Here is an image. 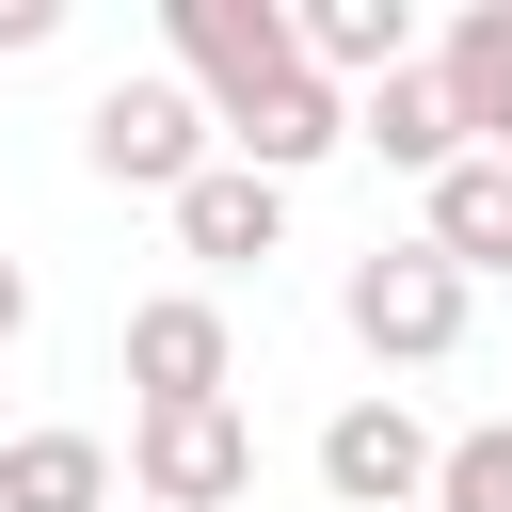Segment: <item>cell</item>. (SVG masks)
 Here are the masks:
<instances>
[{"instance_id": "6da1fadb", "label": "cell", "mask_w": 512, "mask_h": 512, "mask_svg": "<svg viewBox=\"0 0 512 512\" xmlns=\"http://www.w3.org/2000/svg\"><path fill=\"white\" fill-rule=\"evenodd\" d=\"M208 144H224V128H208V96H192V80H112V96L80 112V160H96L112 192H160V208L208 176Z\"/></svg>"}, {"instance_id": "7a4b0ae2", "label": "cell", "mask_w": 512, "mask_h": 512, "mask_svg": "<svg viewBox=\"0 0 512 512\" xmlns=\"http://www.w3.org/2000/svg\"><path fill=\"white\" fill-rule=\"evenodd\" d=\"M336 304H352V336H368L384 368H448V352H464V272H448L432 240L352 256V288H336Z\"/></svg>"}, {"instance_id": "3957f363", "label": "cell", "mask_w": 512, "mask_h": 512, "mask_svg": "<svg viewBox=\"0 0 512 512\" xmlns=\"http://www.w3.org/2000/svg\"><path fill=\"white\" fill-rule=\"evenodd\" d=\"M432 464H448V432L416 400H336L320 416V496L336 512H432Z\"/></svg>"}, {"instance_id": "277c9868", "label": "cell", "mask_w": 512, "mask_h": 512, "mask_svg": "<svg viewBox=\"0 0 512 512\" xmlns=\"http://www.w3.org/2000/svg\"><path fill=\"white\" fill-rule=\"evenodd\" d=\"M160 32H176V80L208 96V128H224L240 96H272V80L304 64V32H288V0H160Z\"/></svg>"}, {"instance_id": "5b68a950", "label": "cell", "mask_w": 512, "mask_h": 512, "mask_svg": "<svg viewBox=\"0 0 512 512\" xmlns=\"http://www.w3.org/2000/svg\"><path fill=\"white\" fill-rule=\"evenodd\" d=\"M128 496H144V512H240V496H256V416H240V400L144 416V432H128Z\"/></svg>"}, {"instance_id": "8992f818", "label": "cell", "mask_w": 512, "mask_h": 512, "mask_svg": "<svg viewBox=\"0 0 512 512\" xmlns=\"http://www.w3.org/2000/svg\"><path fill=\"white\" fill-rule=\"evenodd\" d=\"M128 384H144V416H208V400L240 384V336H224V304H208V288H160V304H128Z\"/></svg>"}, {"instance_id": "52a82bcc", "label": "cell", "mask_w": 512, "mask_h": 512, "mask_svg": "<svg viewBox=\"0 0 512 512\" xmlns=\"http://www.w3.org/2000/svg\"><path fill=\"white\" fill-rule=\"evenodd\" d=\"M336 144H352V96H336L320 64H288L272 96L224 112V160H256V176H304V160H336Z\"/></svg>"}, {"instance_id": "ba28073f", "label": "cell", "mask_w": 512, "mask_h": 512, "mask_svg": "<svg viewBox=\"0 0 512 512\" xmlns=\"http://www.w3.org/2000/svg\"><path fill=\"white\" fill-rule=\"evenodd\" d=\"M176 240H192L208 272H256V256H288V176H256V160H208V176L176 192Z\"/></svg>"}, {"instance_id": "9c48e42d", "label": "cell", "mask_w": 512, "mask_h": 512, "mask_svg": "<svg viewBox=\"0 0 512 512\" xmlns=\"http://www.w3.org/2000/svg\"><path fill=\"white\" fill-rule=\"evenodd\" d=\"M288 32H304V64H320L336 96H384V80H416V0H304Z\"/></svg>"}, {"instance_id": "30bf717a", "label": "cell", "mask_w": 512, "mask_h": 512, "mask_svg": "<svg viewBox=\"0 0 512 512\" xmlns=\"http://www.w3.org/2000/svg\"><path fill=\"white\" fill-rule=\"evenodd\" d=\"M432 80H448L464 144H480V160H512V0H464V16L432 32Z\"/></svg>"}, {"instance_id": "8fae6325", "label": "cell", "mask_w": 512, "mask_h": 512, "mask_svg": "<svg viewBox=\"0 0 512 512\" xmlns=\"http://www.w3.org/2000/svg\"><path fill=\"white\" fill-rule=\"evenodd\" d=\"M416 240H432V256H448L464 288H480V272H512V160H448V176H432V224H416Z\"/></svg>"}, {"instance_id": "7c38bea8", "label": "cell", "mask_w": 512, "mask_h": 512, "mask_svg": "<svg viewBox=\"0 0 512 512\" xmlns=\"http://www.w3.org/2000/svg\"><path fill=\"white\" fill-rule=\"evenodd\" d=\"M352 144H384L400 176H448V160H480L464 144V112H448V80L416 64V80H384V96H352Z\"/></svg>"}, {"instance_id": "4fadbf2b", "label": "cell", "mask_w": 512, "mask_h": 512, "mask_svg": "<svg viewBox=\"0 0 512 512\" xmlns=\"http://www.w3.org/2000/svg\"><path fill=\"white\" fill-rule=\"evenodd\" d=\"M0 512H112V448L96 432H16L0 448Z\"/></svg>"}, {"instance_id": "5bb4252c", "label": "cell", "mask_w": 512, "mask_h": 512, "mask_svg": "<svg viewBox=\"0 0 512 512\" xmlns=\"http://www.w3.org/2000/svg\"><path fill=\"white\" fill-rule=\"evenodd\" d=\"M432 512H512V416L448 432V464H432Z\"/></svg>"}, {"instance_id": "9a60e30c", "label": "cell", "mask_w": 512, "mask_h": 512, "mask_svg": "<svg viewBox=\"0 0 512 512\" xmlns=\"http://www.w3.org/2000/svg\"><path fill=\"white\" fill-rule=\"evenodd\" d=\"M48 32H64V0H0V64H32Z\"/></svg>"}, {"instance_id": "2e32d148", "label": "cell", "mask_w": 512, "mask_h": 512, "mask_svg": "<svg viewBox=\"0 0 512 512\" xmlns=\"http://www.w3.org/2000/svg\"><path fill=\"white\" fill-rule=\"evenodd\" d=\"M16 336H32V272L0 256V352H16Z\"/></svg>"}]
</instances>
